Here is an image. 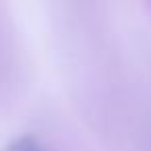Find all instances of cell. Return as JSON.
Listing matches in <instances>:
<instances>
[{
	"label": "cell",
	"mask_w": 151,
	"mask_h": 151,
	"mask_svg": "<svg viewBox=\"0 0 151 151\" xmlns=\"http://www.w3.org/2000/svg\"><path fill=\"white\" fill-rule=\"evenodd\" d=\"M11 151H44L33 139H19L13 147H11Z\"/></svg>",
	"instance_id": "obj_1"
}]
</instances>
